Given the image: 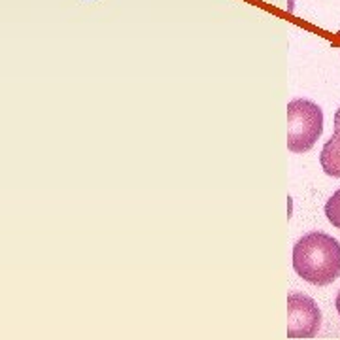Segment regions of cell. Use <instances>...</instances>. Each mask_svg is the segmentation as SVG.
Returning <instances> with one entry per match:
<instances>
[{"instance_id":"obj_1","label":"cell","mask_w":340,"mask_h":340,"mask_svg":"<svg viewBox=\"0 0 340 340\" xmlns=\"http://www.w3.org/2000/svg\"><path fill=\"white\" fill-rule=\"evenodd\" d=\"M293 268L314 285H329L340 276V242L322 231H312L293 246Z\"/></svg>"},{"instance_id":"obj_2","label":"cell","mask_w":340,"mask_h":340,"mask_svg":"<svg viewBox=\"0 0 340 340\" xmlns=\"http://www.w3.org/2000/svg\"><path fill=\"white\" fill-rule=\"evenodd\" d=\"M323 132L322 108L306 99H295L287 104V149L306 153L314 148Z\"/></svg>"},{"instance_id":"obj_6","label":"cell","mask_w":340,"mask_h":340,"mask_svg":"<svg viewBox=\"0 0 340 340\" xmlns=\"http://www.w3.org/2000/svg\"><path fill=\"white\" fill-rule=\"evenodd\" d=\"M334 129H340V108L334 114Z\"/></svg>"},{"instance_id":"obj_5","label":"cell","mask_w":340,"mask_h":340,"mask_svg":"<svg viewBox=\"0 0 340 340\" xmlns=\"http://www.w3.org/2000/svg\"><path fill=\"white\" fill-rule=\"evenodd\" d=\"M325 216L331 221L333 227L340 231V189L333 193V197L329 198L325 204Z\"/></svg>"},{"instance_id":"obj_7","label":"cell","mask_w":340,"mask_h":340,"mask_svg":"<svg viewBox=\"0 0 340 340\" xmlns=\"http://www.w3.org/2000/svg\"><path fill=\"white\" fill-rule=\"evenodd\" d=\"M336 310H338V314H340V291H338V295H336Z\"/></svg>"},{"instance_id":"obj_4","label":"cell","mask_w":340,"mask_h":340,"mask_svg":"<svg viewBox=\"0 0 340 340\" xmlns=\"http://www.w3.org/2000/svg\"><path fill=\"white\" fill-rule=\"evenodd\" d=\"M323 172L333 178H340V129H334L333 136L329 138L320 155Z\"/></svg>"},{"instance_id":"obj_3","label":"cell","mask_w":340,"mask_h":340,"mask_svg":"<svg viewBox=\"0 0 340 340\" xmlns=\"http://www.w3.org/2000/svg\"><path fill=\"white\" fill-rule=\"evenodd\" d=\"M322 327V312L310 297L293 291L287 295V338H312Z\"/></svg>"}]
</instances>
